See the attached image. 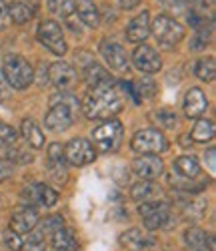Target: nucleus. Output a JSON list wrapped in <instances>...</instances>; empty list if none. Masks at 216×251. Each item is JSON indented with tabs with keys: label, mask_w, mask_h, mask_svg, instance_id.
Segmentation results:
<instances>
[{
	"label": "nucleus",
	"mask_w": 216,
	"mask_h": 251,
	"mask_svg": "<svg viewBox=\"0 0 216 251\" xmlns=\"http://www.w3.org/2000/svg\"><path fill=\"white\" fill-rule=\"evenodd\" d=\"M48 10L56 16H60L74 32H80V20L74 12V0H48Z\"/></svg>",
	"instance_id": "19"
},
{
	"label": "nucleus",
	"mask_w": 216,
	"mask_h": 251,
	"mask_svg": "<svg viewBox=\"0 0 216 251\" xmlns=\"http://www.w3.org/2000/svg\"><path fill=\"white\" fill-rule=\"evenodd\" d=\"M130 145H132V151L138 155H158L168 147L164 133L158 129H142L134 133Z\"/></svg>",
	"instance_id": "7"
},
{
	"label": "nucleus",
	"mask_w": 216,
	"mask_h": 251,
	"mask_svg": "<svg viewBox=\"0 0 216 251\" xmlns=\"http://www.w3.org/2000/svg\"><path fill=\"white\" fill-rule=\"evenodd\" d=\"M120 243L130 251H144L148 247H152L156 241H154L152 235H148L146 231H142V229L132 227V229H128V231H124L120 235Z\"/></svg>",
	"instance_id": "18"
},
{
	"label": "nucleus",
	"mask_w": 216,
	"mask_h": 251,
	"mask_svg": "<svg viewBox=\"0 0 216 251\" xmlns=\"http://www.w3.org/2000/svg\"><path fill=\"white\" fill-rule=\"evenodd\" d=\"M6 155H8V159L10 161H14V163H32V155H30V151L28 149H22V147H18V145H14V147H10L8 151H6Z\"/></svg>",
	"instance_id": "35"
},
{
	"label": "nucleus",
	"mask_w": 216,
	"mask_h": 251,
	"mask_svg": "<svg viewBox=\"0 0 216 251\" xmlns=\"http://www.w3.org/2000/svg\"><path fill=\"white\" fill-rule=\"evenodd\" d=\"M64 159H66V163H70V165L82 167V165H88L96 159V151L88 139L76 137V139H70L66 143V147H64Z\"/></svg>",
	"instance_id": "9"
},
{
	"label": "nucleus",
	"mask_w": 216,
	"mask_h": 251,
	"mask_svg": "<svg viewBox=\"0 0 216 251\" xmlns=\"http://www.w3.org/2000/svg\"><path fill=\"white\" fill-rule=\"evenodd\" d=\"M194 75H196L200 80L204 82H210L214 80V75H216V62L212 56H206V58H200L194 67Z\"/></svg>",
	"instance_id": "31"
},
{
	"label": "nucleus",
	"mask_w": 216,
	"mask_h": 251,
	"mask_svg": "<svg viewBox=\"0 0 216 251\" xmlns=\"http://www.w3.org/2000/svg\"><path fill=\"white\" fill-rule=\"evenodd\" d=\"M184 243H186L192 251H216L214 235L202 231L200 227H190V229H186Z\"/></svg>",
	"instance_id": "20"
},
{
	"label": "nucleus",
	"mask_w": 216,
	"mask_h": 251,
	"mask_svg": "<svg viewBox=\"0 0 216 251\" xmlns=\"http://www.w3.org/2000/svg\"><path fill=\"white\" fill-rule=\"evenodd\" d=\"M10 16H8V6L4 4V0H0V28H8Z\"/></svg>",
	"instance_id": "41"
},
{
	"label": "nucleus",
	"mask_w": 216,
	"mask_h": 251,
	"mask_svg": "<svg viewBox=\"0 0 216 251\" xmlns=\"http://www.w3.org/2000/svg\"><path fill=\"white\" fill-rule=\"evenodd\" d=\"M40 223V221H38ZM60 227H64V219H62V215H52V217H48L46 221H42L40 225H36L34 229L40 233V235H52L54 231H58Z\"/></svg>",
	"instance_id": "32"
},
{
	"label": "nucleus",
	"mask_w": 216,
	"mask_h": 251,
	"mask_svg": "<svg viewBox=\"0 0 216 251\" xmlns=\"http://www.w3.org/2000/svg\"><path fill=\"white\" fill-rule=\"evenodd\" d=\"M10 173H12V165L0 161V181H4L6 177H10Z\"/></svg>",
	"instance_id": "44"
},
{
	"label": "nucleus",
	"mask_w": 216,
	"mask_h": 251,
	"mask_svg": "<svg viewBox=\"0 0 216 251\" xmlns=\"http://www.w3.org/2000/svg\"><path fill=\"white\" fill-rule=\"evenodd\" d=\"M132 171L144 181H154L164 173V163L158 155H140L132 161Z\"/></svg>",
	"instance_id": "14"
},
{
	"label": "nucleus",
	"mask_w": 216,
	"mask_h": 251,
	"mask_svg": "<svg viewBox=\"0 0 216 251\" xmlns=\"http://www.w3.org/2000/svg\"><path fill=\"white\" fill-rule=\"evenodd\" d=\"M8 16H10L12 23H16V25H26L28 20L34 16V10L26 2L14 0V2L8 4Z\"/></svg>",
	"instance_id": "28"
},
{
	"label": "nucleus",
	"mask_w": 216,
	"mask_h": 251,
	"mask_svg": "<svg viewBox=\"0 0 216 251\" xmlns=\"http://www.w3.org/2000/svg\"><path fill=\"white\" fill-rule=\"evenodd\" d=\"M100 54L112 71H116V73H128L130 71V58H128V52L120 43L104 38L100 43Z\"/></svg>",
	"instance_id": "10"
},
{
	"label": "nucleus",
	"mask_w": 216,
	"mask_h": 251,
	"mask_svg": "<svg viewBox=\"0 0 216 251\" xmlns=\"http://www.w3.org/2000/svg\"><path fill=\"white\" fill-rule=\"evenodd\" d=\"M138 213L144 219V227L150 231H156V229H168L172 223H176L174 215H172V209L168 203L164 201H144L138 207Z\"/></svg>",
	"instance_id": "5"
},
{
	"label": "nucleus",
	"mask_w": 216,
	"mask_h": 251,
	"mask_svg": "<svg viewBox=\"0 0 216 251\" xmlns=\"http://www.w3.org/2000/svg\"><path fill=\"white\" fill-rule=\"evenodd\" d=\"M150 34V14L148 10H142L138 16H134L126 26V38L130 43H144Z\"/></svg>",
	"instance_id": "21"
},
{
	"label": "nucleus",
	"mask_w": 216,
	"mask_h": 251,
	"mask_svg": "<svg viewBox=\"0 0 216 251\" xmlns=\"http://www.w3.org/2000/svg\"><path fill=\"white\" fill-rule=\"evenodd\" d=\"M10 95H12V89L8 87V82L4 80V76L0 75V100H6V99H10Z\"/></svg>",
	"instance_id": "42"
},
{
	"label": "nucleus",
	"mask_w": 216,
	"mask_h": 251,
	"mask_svg": "<svg viewBox=\"0 0 216 251\" xmlns=\"http://www.w3.org/2000/svg\"><path fill=\"white\" fill-rule=\"evenodd\" d=\"M48 78L60 93H68L76 87L78 73L68 62H54V65L48 67Z\"/></svg>",
	"instance_id": "11"
},
{
	"label": "nucleus",
	"mask_w": 216,
	"mask_h": 251,
	"mask_svg": "<svg viewBox=\"0 0 216 251\" xmlns=\"http://www.w3.org/2000/svg\"><path fill=\"white\" fill-rule=\"evenodd\" d=\"M20 135L26 141V145H30L32 149H42L44 147V135L38 129V125L32 119H24L20 125Z\"/></svg>",
	"instance_id": "24"
},
{
	"label": "nucleus",
	"mask_w": 216,
	"mask_h": 251,
	"mask_svg": "<svg viewBox=\"0 0 216 251\" xmlns=\"http://www.w3.org/2000/svg\"><path fill=\"white\" fill-rule=\"evenodd\" d=\"M132 65L140 71V73H146V75H152V73H158L162 69V60H160V54L148 45H138L132 52Z\"/></svg>",
	"instance_id": "12"
},
{
	"label": "nucleus",
	"mask_w": 216,
	"mask_h": 251,
	"mask_svg": "<svg viewBox=\"0 0 216 251\" xmlns=\"http://www.w3.org/2000/svg\"><path fill=\"white\" fill-rule=\"evenodd\" d=\"M122 109H124V99L120 91L114 87V82L90 89V93L86 95L82 102V111L90 121L114 119L118 113H122Z\"/></svg>",
	"instance_id": "1"
},
{
	"label": "nucleus",
	"mask_w": 216,
	"mask_h": 251,
	"mask_svg": "<svg viewBox=\"0 0 216 251\" xmlns=\"http://www.w3.org/2000/svg\"><path fill=\"white\" fill-rule=\"evenodd\" d=\"M174 173H178L186 179H196L200 175V163L192 155H182L174 161Z\"/></svg>",
	"instance_id": "26"
},
{
	"label": "nucleus",
	"mask_w": 216,
	"mask_h": 251,
	"mask_svg": "<svg viewBox=\"0 0 216 251\" xmlns=\"http://www.w3.org/2000/svg\"><path fill=\"white\" fill-rule=\"evenodd\" d=\"M48 175L56 183H64L68 177V167H66V159H64V149L58 143H52L48 147Z\"/></svg>",
	"instance_id": "16"
},
{
	"label": "nucleus",
	"mask_w": 216,
	"mask_h": 251,
	"mask_svg": "<svg viewBox=\"0 0 216 251\" xmlns=\"http://www.w3.org/2000/svg\"><path fill=\"white\" fill-rule=\"evenodd\" d=\"M50 243L56 251H78V247H80L74 231L72 229H66V227H60L58 231H54Z\"/></svg>",
	"instance_id": "23"
},
{
	"label": "nucleus",
	"mask_w": 216,
	"mask_h": 251,
	"mask_svg": "<svg viewBox=\"0 0 216 251\" xmlns=\"http://www.w3.org/2000/svg\"><path fill=\"white\" fill-rule=\"evenodd\" d=\"M204 209H206V201L204 199H198V201H194V203H190L186 207V213L190 217H194V219H200L202 213H204Z\"/></svg>",
	"instance_id": "39"
},
{
	"label": "nucleus",
	"mask_w": 216,
	"mask_h": 251,
	"mask_svg": "<svg viewBox=\"0 0 216 251\" xmlns=\"http://www.w3.org/2000/svg\"><path fill=\"white\" fill-rule=\"evenodd\" d=\"M150 32L154 34L156 43L162 49H174L184 38V26L178 23V20L164 16V14L154 18V23L150 25Z\"/></svg>",
	"instance_id": "6"
},
{
	"label": "nucleus",
	"mask_w": 216,
	"mask_h": 251,
	"mask_svg": "<svg viewBox=\"0 0 216 251\" xmlns=\"http://www.w3.org/2000/svg\"><path fill=\"white\" fill-rule=\"evenodd\" d=\"M122 139H124V127L122 123L116 121V119H108L106 123L98 125V127L92 131V147L96 153H102V155H110V153H116L122 145Z\"/></svg>",
	"instance_id": "3"
},
{
	"label": "nucleus",
	"mask_w": 216,
	"mask_h": 251,
	"mask_svg": "<svg viewBox=\"0 0 216 251\" xmlns=\"http://www.w3.org/2000/svg\"><path fill=\"white\" fill-rule=\"evenodd\" d=\"M138 85V93H140V97H152L154 95V91H156V87H154V82L152 80H148V78H144V80H138L136 82Z\"/></svg>",
	"instance_id": "40"
},
{
	"label": "nucleus",
	"mask_w": 216,
	"mask_h": 251,
	"mask_svg": "<svg viewBox=\"0 0 216 251\" xmlns=\"http://www.w3.org/2000/svg\"><path fill=\"white\" fill-rule=\"evenodd\" d=\"M210 30H212V25L210 26H202V28H196V36H194L192 40V49H204L208 45V40H210Z\"/></svg>",
	"instance_id": "36"
},
{
	"label": "nucleus",
	"mask_w": 216,
	"mask_h": 251,
	"mask_svg": "<svg viewBox=\"0 0 216 251\" xmlns=\"http://www.w3.org/2000/svg\"><path fill=\"white\" fill-rule=\"evenodd\" d=\"M214 133H216V129H214V123L210 119H198L196 125H194L192 133H190V137L196 143H208V141L214 139Z\"/></svg>",
	"instance_id": "29"
},
{
	"label": "nucleus",
	"mask_w": 216,
	"mask_h": 251,
	"mask_svg": "<svg viewBox=\"0 0 216 251\" xmlns=\"http://www.w3.org/2000/svg\"><path fill=\"white\" fill-rule=\"evenodd\" d=\"M158 193H160V191H158V185H154L152 181H140V183L132 185L130 197H132L136 203H144V201H152Z\"/></svg>",
	"instance_id": "27"
},
{
	"label": "nucleus",
	"mask_w": 216,
	"mask_h": 251,
	"mask_svg": "<svg viewBox=\"0 0 216 251\" xmlns=\"http://www.w3.org/2000/svg\"><path fill=\"white\" fill-rule=\"evenodd\" d=\"M74 12L80 23H84L86 26L96 28L100 25V14L92 0H74Z\"/></svg>",
	"instance_id": "22"
},
{
	"label": "nucleus",
	"mask_w": 216,
	"mask_h": 251,
	"mask_svg": "<svg viewBox=\"0 0 216 251\" xmlns=\"http://www.w3.org/2000/svg\"><path fill=\"white\" fill-rule=\"evenodd\" d=\"M22 249H24V251H46V239H44V235H40L36 229H32L30 237H28V241L22 245Z\"/></svg>",
	"instance_id": "34"
},
{
	"label": "nucleus",
	"mask_w": 216,
	"mask_h": 251,
	"mask_svg": "<svg viewBox=\"0 0 216 251\" xmlns=\"http://www.w3.org/2000/svg\"><path fill=\"white\" fill-rule=\"evenodd\" d=\"M182 109H184V115L188 119H198L206 113L208 109V99L206 95L198 89V87H192L186 91L184 95V100H182Z\"/></svg>",
	"instance_id": "17"
},
{
	"label": "nucleus",
	"mask_w": 216,
	"mask_h": 251,
	"mask_svg": "<svg viewBox=\"0 0 216 251\" xmlns=\"http://www.w3.org/2000/svg\"><path fill=\"white\" fill-rule=\"evenodd\" d=\"M22 199L26 201L28 207L32 205H42V207H54L58 203V193L50 189L44 183H32L22 191Z\"/></svg>",
	"instance_id": "13"
},
{
	"label": "nucleus",
	"mask_w": 216,
	"mask_h": 251,
	"mask_svg": "<svg viewBox=\"0 0 216 251\" xmlns=\"http://www.w3.org/2000/svg\"><path fill=\"white\" fill-rule=\"evenodd\" d=\"M118 2H120V6L124 10H132V8H136L140 4V0H118Z\"/></svg>",
	"instance_id": "45"
},
{
	"label": "nucleus",
	"mask_w": 216,
	"mask_h": 251,
	"mask_svg": "<svg viewBox=\"0 0 216 251\" xmlns=\"http://www.w3.org/2000/svg\"><path fill=\"white\" fill-rule=\"evenodd\" d=\"M80 111V100L70 95V93H60L56 97H52V104L50 111L44 117V125L46 129L52 133H62L70 129L74 125V119Z\"/></svg>",
	"instance_id": "2"
},
{
	"label": "nucleus",
	"mask_w": 216,
	"mask_h": 251,
	"mask_svg": "<svg viewBox=\"0 0 216 251\" xmlns=\"http://www.w3.org/2000/svg\"><path fill=\"white\" fill-rule=\"evenodd\" d=\"M16 143H18V131H14L10 125L0 123V147H2L4 151H8L10 147H14Z\"/></svg>",
	"instance_id": "33"
},
{
	"label": "nucleus",
	"mask_w": 216,
	"mask_h": 251,
	"mask_svg": "<svg viewBox=\"0 0 216 251\" xmlns=\"http://www.w3.org/2000/svg\"><path fill=\"white\" fill-rule=\"evenodd\" d=\"M2 76L8 82L10 89L22 91V89L30 87V82L34 80V69L24 56L8 54L2 62Z\"/></svg>",
	"instance_id": "4"
},
{
	"label": "nucleus",
	"mask_w": 216,
	"mask_h": 251,
	"mask_svg": "<svg viewBox=\"0 0 216 251\" xmlns=\"http://www.w3.org/2000/svg\"><path fill=\"white\" fill-rule=\"evenodd\" d=\"M216 151H214V147H210L206 153H204V161H208V169H210V173H214V169H216Z\"/></svg>",
	"instance_id": "43"
},
{
	"label": "nucleus",
	"mask_w": 216,
	"mask_h": 251,
	"mask_svg": "<svg viewBox=\"0 0 216 251\" xmlns=\"http://www.w3.org/2000/svg\"><path fill=\"white\" fill-rule=\"evenodd\" d=\"M38 221H40V217H38V211L34 207H28V205H24V207H20V209H16V211L12 213V217H10V229L14 233H30L32 229L38 225Z\"/></svg>",
	"instance_id": "15"
},
{
	"label": "nucleus",
	"mask_w": 216,
	"mask_h": 251,
	"mask_svg": "<svg viewBox=\"0 0 216 251\" xmlns=\"http://www.w3.org/2000/svg\"><path fill=\"white\" fill-rule=\"evenodd\" d=\"M84 80H86V85H88L90 89L100 87V85H110V82H114L112 76L108 75V71L102 69L100 65H96V62H90V65L86 67V71H84Z\"/></svg>",
	"instance_id": "25"
},
{
	"label": "nucleus",
	"mask_w": 216,
	"mask_h": 251,
	"mask_svg": "<svg viewBox=\"0 0 216 251\" xmlns=\"http://www.w3.org/2000/svg\"><path fill=\"white\" fill-rule=\"evenodd\" d=\"M158 121H160V125H164V127H168V129H174V125H176V115L172 113V111H166V109H162L160 113H156L154 115Z\"/></svg>",
	"instance_id": "38"
},
{
	"label": "nucleus",
	"mask_w": 216,
	"mask_h": 251,
	"mask_svg": "<svg viewBox=\"0 0 216 251\" xmlns=\"http://www.w3.org/2000/svg\"><path fill=\"white\" fill-rule=\"evenodd\" d=\"M168 181H170V185H174L176 189L188 191V193H198V191L204 189V185H206L204 181H198V183H196V179H186V177H182V175H178V173H174V171L168 175Z\"/></svg>",
	"instance_id": "30"
},
{
	"label": "nucleus",
	"mask_w": 216,
	"mask_h": 251,
	"mask_svg": "<svg viewBox=\"0 0 216 251\" xmlns=\"http://www.w3.org/2000/svg\"><path fill=\"white\" fill-rule=\"evenodd\" d=\"M36 34H38L40 43L44 45L52 54H56V56L66 54L68 45H66V38H64L62 28L58 26V23H54V20H42Z\"/></svg>",
	"instance_id": "8"
},
{
	"label": "nucleus",
	"mask_w": 216,
	"mask_h": 251,
	"mask_svg": "<svg viewBox=\"0 0 216 251\" xmlns=\"http://www.w3.org/2000/svg\"><path fill=\"white\" fill-rule=\"evenodd\" d=\"M4 243L10 251H22V245H24L22 237H20L18 233H14L12 229H6L4 231Z\"/></svg>",
	"instance_id": "37"
}]
</instances>
